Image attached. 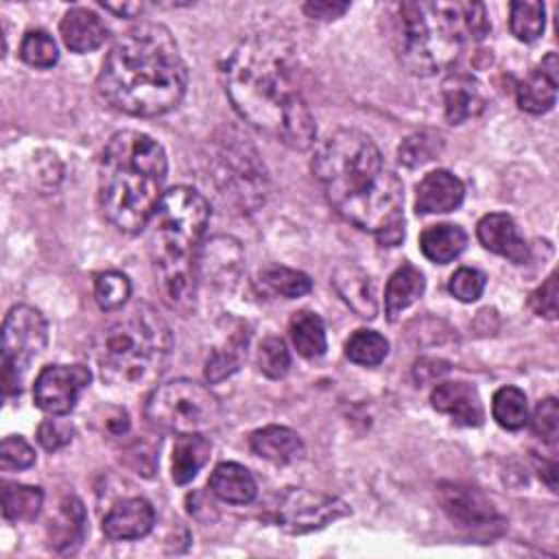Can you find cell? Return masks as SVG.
<instances>
[{
	"label": "cell",
	"instance_id": "cell-10",
	"mask_svg": "<svg viewBox=\"0 0 559 559\" xmlns=\"http://www.w3.org/2000/svg\"><path fill=\"white\" fill-rule=\"evenodd\" d=\"M48 323L44 314L26 304L13 306L2 323V389L20 395L31 362L46 349Z\"/></svg>",
	"mask_w": 559,
	"mask_h": 559
},
{
	"label": "cell",
	"instance_id": "cell-40",
	"mask_svg": "<svg viewBox=\"0 0 559 559\" xmlns=\"http://www.w3.org/2000/svg\"><path fill=\"white\" fill-rule=\"evenodd\" d=\"M487 277L483 271L472 269V266H461L452 273L450 282H448V290L463 304H472L476 301L483 290H485Z\"/></svg>",
	"mask_w": 559,
	"mask_h": 559
},
{
	"label": "cell",
	"instance_id": "cell-15",
	"mask_svg": "<svg viewBox=\"0 0 559 559\" xmlns=\"http://www.w3.org/2000/svg\"><path fill=\"white\" fill-rule=\"evenodd\" d=\"M476 236L487 251L502 255L513 264H524L531 258L528 245L509 214H502V212L485 214L476 225Z\"/></svg>",
	"mask_w": 559,
	"mask_h": 559
},
{
	"label": "cell",
	"instance_id": "cell-1",
	"mask_svg": "<svg viewBox=\"0 0 559 559\" xmlns=\"http://www.w3.org/2000/svg\"><path fill=\"white\" fill-rule=\"evenodd\" d=\"M297 76L295 48L273 35L242 39L221 66L225 94L242 120L293 151H308L317 127Z\"/></svg>",
	"mask_w": 559,
	"mask_h": 559
},
{
	"label": "cell",
	"instance_id": "cell-41",
	"mask_svg": "<svg viewBox=\"0 0 559 559\" xmlns=\"http://www.w3.org/2000/svg\"><path fill=\"white\" fill-rule=\"evenodd\" d=\"M35 463V450L20 435H9L0 443V467L4 472L26 469Z\"/></svg>",
	"mask_w": 559,
	"mask_h": 559
},
{
	"label": "cell",
	"instance_id": "cell-29",
	"mask_svg": "<svg viewBox=\"0 0 559 559\" xmlns=\"http://www.w3.org/2000/svg\"><path fill=\"white\" fill-rule=\"evenodd\" d=\"M288 334L295 345V349L304 358H319L328 349V338H325V325L321 317L312 310H299L290 317L288 323Z\"/></svg>",
	"mask_w": 559,
	"mask_h": 559
},
{
	"label": "cell",
	"instance_id": "cell-34",
	"mask_svg": "<svg viewBox=\"0 0 559 559\" xmlns=\"http://www.w3.org/2000/svg\"><path fill=\"white\" fill-rule=\"evenodd\" d=\"M389 354V341L376 330H356L345 343V356L362 367L380 365Z\"/></svg>",
	"mask_w": 559,
	"mask_h": 559
},
{
	"label": "cell",
	"instance_id": "cell-6",
	"mask_svg": "<svg viewBox=\"0 0 559 559\" xmlns=\"http://www.w3.org/2000/svg\"><path fill=\"white\" fill-rule=\"evenodd\" d=\"M210 221L207 199L175 186L164 192L151 218V260L164 304L188 312L197 293V258Z\"/></svg>",
	"mask_w": 559,
	"mask_h": 559
},
{
	"label": "cell",
	"instance_id": "cell-36",
	"mask_svg": "<svg viewBox=\"0 0 559 559\" xmlns=\"http://www.w3.org/2000/svg\"><path fill=\"white\" fill-rule=\"evenodd\" d=\"M20 57L31 68L48 70L59 61V50L55 39L46 31H28L20 44Z\"/></svg>",
	"mask_w": 559,
	"mask_h": 559
},
{
	"label": "cell",
	"instance_id": "cell-28",
	"mask_svg": "<svg viewBox=\"0 0 559 559\" xmlns=\"http://www.w3.org/2000/svg\"><path fill=\"white\" fill-rule=\"evenodd\" d=\"M212 443L203 435H177L175 448H173V463L170 474L177 485L190 483L199 469L210 461Z\"/></svg>",
	"mask_w": 559,
	"mask_h": 559
},
{
	"label": "cell",
	"instance_id": "cell-22",
	"mask_svg": "<svg viewBox=\"0 0 559 559\" xmlns=\"http://www.w3.org/2000/svg\"><path fill=\"white\" fill-rule=\"evenodd\" d=\"M557 100V59L550 52L537 70L518 85V105L528 114H546Z\"/></svg>",
	"mask_w": 559,
	"mask_h": 559
},
{
	"label": "cell",
	"instance_id": "cell-13",
	"mask_svg": "<svg viewBox=\"0 0 559 559\" xmlns=\"http://www.w3.org/2000/svg\"><path fill=\"white\" fill-rule=\"evenodd\" d=\"M90 380L92 373L83 365H48L35 378V404L48 415H68Z\"/></svg>",
	"mask_w": 559,
	"mask_h": 559
},
{
	"label": "cell",
	"instance_id": "cell-46",
	"mask_svg": "<svg viewBox=\"0 0 559 559\" xmlns=\"http://www.w3.org/2000/svg\"><path fill=\"white\" fill-rule=\"evenodd\" d=\"M437 365H441V360H428V358H424V360H419L417 365H415V378L419 380V382H426V380H437L439 376H443L450 367H441V369H435Z\"/></svg>",
	"mask_w": 559,
	"mask_h": 559
},
{
	"label": "cell",
	"instance_id": "cell-23",
	"mask_svg": "<svg viewBox=\"0 0 559 559\" xmlns=\"http://www.w3.org/2000/svg\"><path fill=\"white\" fill-rule=\"evenodd\" d=\"M443 111L450 124H461L474 116H478L485 107V98L480 94L478 83L463 72L450 74L443 85Z\"/></svg>",
	"mask_w": 559,
	"mask_h": 559
},
{
	"label": "cell",
	"instance_id": "cell-16",
	"mask_svg": "<svg viewBox=\"0 0 559 559\" xmlns=\"http://www.w3.org/2000/svg\"><path fill=\"white\" fill-rule=\"evenodd\" d=\"M465 199L463 181L450 170L437 168L424 175L415 188V212L417 214H445L456 210Z\"/></svg>",
	"mask_w": 559,
	"mask_h": 559
},
{
	"label": "cell",
	"instance_id": "cell-44",
	"mask_svg": "<svg viewBox=\"0 0 559 559\" xmlns=\"http://www.w3.org/2000/svg\"><path fill=\"white\" fill-rule=\"evenodd\" d=\"M528 306L539 317H546V319L557 317V273H550L546 282L531 293Z\"/></svg>",
	"mask_w": 559,
	"mask_h": 559
},
{
	"label": "cell",
	"instance_id": "cell-27",
	"mask_svg": "<svg viewBox=\"0 0 559 559\" xmlns=\"http://www.w3.org/2000/svg\"><path fill=\"white\" fill-rule=\"evenodd\" d=\"M467 247V234L461 225L439 223L430 225L419 236L421 253L435 264H448L459 258Z\"/></svg>",
	"mask_w": 559,
	"mask_h": 559
},
{
	"label": "cell",
	"instance_id": "cell-31",
	"mask_svg": "<svg viewBox=\"0 0 559 559\" xmlns=\"http://www.w3.org/2000/svg\"><path fill=\"white\" fill-rule=\"evenodd\" d=\"M44 504V491L33 485L2 483V515L9 522H33Z\"/></svg>",
	"mask_w": 559,
	"mask_h": 559
},
{
	"label": "cell",
	"instance_id": "cell-18",
	"mask_svg": "<svg viewBox=\"0 0 559 559\" xmlns=\"http://www.w3.org/2000/svg\"><path fill=\"white\" fill-rule=\"evenodd\" d=\"M432 406L461 426H480L485 408L478 391L467 382H439L430 393Z\"/></svg>",
	"mask_w": 559,
	"mask_h": 559
},
{
	"label": "cell",
	"instance_id": "cell-42",
	"mask_svg": "<svg viewBox=\"0 0 559 559\" xmlns=\"http://www.w3.org/2000/svg\"><path fill=\"white\" fill-rule=\"evenodd\" d=\"M531 426H533V432L542 441L555 445L557 435H559V406H557L555 397H546L535 406V413L531 417Z\"/></svg>",
	"mask_w": 559,
	"mask_h": 559
},
{
	"label": "cell",
	"instance_id": "cell-35",
	"mask_svg": "<svg viewBox=\"0 0 559 559\" xmlns=\"http://www.w3.org/2000/svg\"><path fill=\"white\" fill-rule=\"evenodd\" d=\"M131 297V282L120 271H103L94 277V299L105 312L120 310Z\"/></svg>",
	"mask_w": 559,
	"mask_h": 559
},
{
	"label": "cell",
	"instance_id": "cell-19",
	"mask_svg": "<svg viewBox=\"0 0 559 559\" xmlns=\"http://www.w3.org/2000/svg\"><path fill=\"white\" fill-rule=\"evenodd\" d=\"M332 286L336 295L362 319H376L378 299L373 280L354 262L336 264L332 273Z\"/></svg>",
	"mask_w": 559,
	"mask_h": 559
},
{
	"label": "cell",
	"instance_id": "cell-17",
	"mask_svg": "<svg viewBox=\"0 0 559 559\" xmlns=\"http://www.w3.org/2000/svg\"><path fill=\"white\" fill-rule=\"evenodd\" d=\"M155 524L153 504L140 496L116 502L103 518V533L109 539L127 542L144 537Z\"/></svg>",
	"mask_w": 559,
	"mask_h": 559
},
{
	"label": "cell",
	"instance_id": "cell-20",
	"mask_svg": "<svg viewBox=\"0 0 559 559\" xmlns=\"http://www.w3.org/2000/svg\"><path fill=\"white\" fill-rule=\"evenodd\" d=\"M249 448L273 465H293L304 459L306 448L299 435L286 426H264L251 432Z\"/></svg>",
	"mask_w": 559,
	"mask_h": 559
},
{
	"label": "cell",
	"instance_id": "cell-26",
	"mask_svg": "<svg viewBox=\"0 0 559 559\" xmlns=\"http://www.w3.org/2000/svg\"><path fill=\"white\" fill-rule=\"evenodd\" d=\"M85 524H87V515L81 500L76 496H66L59 502L57 513L50 518V524H48L50 544L57 550H72L74 546L81 544L85 535Z\"/></svg>",
	"mask_w": 559,
	"mask_h": 559
},
{
	"label": "cell",
	"instance_id": "cell-24",
	"mask_svg": "<svg viewBox=\"0 0 559 559\" xmlns=\"http://www.w3.org/2000/svg\"><path fill=\"white\" fill-rule=\"evenodd\" d=\"M207 487L218 500L229 504H249L258 493V485L251 472L231 461L218 463L214 467Z\"/></svg>",
	"mask_w": 559,
	"mask_h": 559
},
{
	"label": "cell",
	"instance_id": "cell-32",
	"mask_svg": "<svg viewBox=\"0 0 559 559\" xmlns=\"http://www.w3.org/2000/svg\"><path fill=\"white\" fill-rule=\"evenodd\" d=\"M546 26V7L535 0H518L509 7V28L520 41H535Z\"/></svg>",
	"mask_w": 559,
	"mask_h": 559
},
{
	"label": "cell",
	"instance_id": "cell-25",
	"mask_svg": "<svg viewBox=\"0 0 559 559\" xmlns=\"http://www.w3.org/2000/svg\"><path fill=\"white\" fill-rule=\"evenodd\" d=\"M424 273L415 264L404 262L397 266L384 288V312L389 321H397V317L424 295Z\"/></svg>",
	"mask_w": 559,
	"mask_h": 559
},
{
	"label": "cell",
	"instance_id": "cell-47",
	"mask_svg": "<svg viewBox=\"0 0 559 559\" xmlns=\"http://www.w3.org/2000/svg\"><path fill=\"white\" fill-rule=\"evenodd\" d=\"M103 7L107 11H114L116 15H122V17H135L138 13H142L146 7L142 2H122V4H111V2H103Z\"/></svg>",
	"mask_w": 559,
	"mask_h": 559
},
{
	"label": "cell",
	"instance_id": "cell-11",
	"mask_svg": "<svg viewBox=\"0 0 559 559\" xmlns=\"http://www.w3.org/2000/svg\"><path fill=\"white\" fill-rule=\"evenodd\" d=\"M352 509L336 496L290 487L275 507V524L288 535H306L319 531L345 515Z\"/></svg>",
	"mask_w": 559,
	"mask_h": 559
},
{
	"label": "cell",
	"instance_id": "cell-48",
	"mask_svg": "<svg viewBox=\"0 0 559 559\" xmlns=\"http://www.w3.org/2000/svg\"><path fill=\"white\" fill-rule=\"evenodd\" d=\"M537 467H539V476H544L546 485L552 491H557V463L555 461H542Z\"/></svg>",
	"mask_w": 559,
	"mask_h": 559
},
{
	"label": "cell",
	"instance_id": "cell-14",
	"mask_svg": "<svg viewBox=\"0 0 559 559\" xmlns=\"http://www.w3.org/2000/svg\"><path fill=\"white\" fill-rule=\"evenodd\" d=\"M245 269V253L236 238L212 236L201 242L197 258V282L221 290H231Z\"/></svg>",
	"mask_w": 559,
	"mask_h": 559
},
{
	"label": "cell",
	"instance_id": "cell-45",
	"mask_svg": "<svg viewBox=\"0 0 559 559\" xmlns=\"http://www.w3.org/2000/svg\"><path fill=\"white\" fill-rule=\"evenodd\" d=\"M349 9V2L338 0H310L304 4V13L312 20H336Z\"/></svg>",
	"mask_w": 559,
	"mask_h": 559
},
{
	"label": "cell",
	"instance_id": "cell-3",
	"mask_svg": "<svg viewBox=\"0 0 559 559\" xmlns=\"http://www.w3.org/2000/svg\"><path fill=\"white\" fill-rule=\"evenodd\" d=\"M188 87V68L175 35L159 22L127 28L109 48L96 90L100 98L135 118L173 111Z\"/></svg>",
	"mask_w": 559,
	"mask_h": 559
},
{
	"label": "cell",
	"instance_id": "cell-30",
	"mask_svg": "<svg viewBox=\"0 0 559 559\" xmlns=\"http://www.w3.org/2000/svg\"><path fill=\"white\" fill-rule=\"evenodd\" d=\"M258 286L266 295L297 299V297H304L310 293L312 280L297 269H288L282 264H269L258 273Z\"/></svg>",
	"mask_w": 559,
	"mask_h": 559
},
{
	"label": "cell",
	"instance_id": "cell-12",
	"mask_svg": "<svg viewBox=\"0 0 559 559\" xmlns=\"http://www.w3.org/2000/svg\"><path fill=\"white\" fill-rule=\"evenodd\" d=\"M439 502L443 513L472 537L491 539L504 531L507 520L491 500L476 487L463 483H441Z\"/></svg>",
	"mask_w": 559,
	"mask_h": 559
},
{
	"label": "cell",
	"instance_id": "cell-38",
	"mask_svg": "<svg viewBox=\"0 0 559 559\" xmlns=\"http://www.w3.org/2000/svg\"><path fill=\"white\" fill-rule=\"evenodd\" d=\"M288 367H290V354L286 349V343L280 336L262 338L258 347V369L266 378L280 380L286 376Z\"/></svg>",
	"mask_w": 559,
	"mask_h": 559
},
{
	"label": "cell",
	"instance_id": "cell-33",
	"mask_svg": "<svg viewBox=\"0 0 559 559\" xmlns=\"http://www.w3.org/2000/svg\"><path fill=\"white\" fill-rule=\"evenodd\" d=\"M493 419L507 430H520L528 421V400L518 386H502L491 400Z\"/></svg>",
	"mask_w": 559,
	"mask_h": 559
},
{
	"label": "cell",
	"instance_id": "cell-4",
	"mask_svg": "<svg viewBox=\"0 0 559 559\" xmlns=\"http://www.w3.org/2000/svg\"><path fill=\"white\" fill-rule=\"evenodd\" d=\"M166 173V151L157 140L133 129L114 133L98 166L103 216L120 231H142L164 197Z\"/></svg>",
	"mask_w": 559,
	"mask_h": 559
},
{
	"label": "cell",
	"instance_id": "cell-37",
	"mask_svg": "<svg viewBox=\"0 0 559 559\" xmlns=\"http://www.w3.org/2000/svg\"><path fill=\"white\" fill-rule=\"evenodd\" d=\"M245 345H247V336L231 338V343H227L225 347H216L205 360V378L210 382H221V380L229 378L231 373H236L240 367V360H242Z\"/></svg>",
	"mask_w": 559,
	"mask_h": 559
},
{
	"label": "cell",
	"instance_id": "cell-39",
	"mask_svg": "<svg viewBox=\"0 0 559 559\" xmlns=\"http://www.w3.org/2000/svg\"><path fill=\"white\" fill-rule=\"evenodd\" d=\"M439 153V138L430 135V133H415V135H408L400 148H397V157H400V164L408 166V168H415V166H421L424 162L432 159V155Z\"/></svg>",
	"mask_w": 559,
	"mask_h": 559
},
{
	"label": "cell",
	"instance_id": "cell-8",
	"mask_svg": "<svg viewBox=\"0 0 559 559\" xmlns=\"http://www.w3.org/2000/svg\"><path fill=\"white\" fill-rule=\"evenodd\" d=\"M207 181L236 212H255L269 194V173L258 148L238 129H221L207 144Z\"/></svg>",
	"mask_w": 559,
	"mask_h": 559
},
{
	"label": "cell",
	"instance_id": "cell-9",
	"mask_svg": "<svg viewBox=\"0 0 559 559\" xmlns=\"http://www.w3.org/2000/svg\"><path fill=\"white\" fill-rule=\"evenodd\" d=\"M146 419L175 435H203L221 417L218 397L190 378H175L155 386L144 402Z\"/></svg>",
	"mask_w": 559,
	"mask_h": 559
},
{
	"label": "cell",
	"instance_id": "cell-21",
	"mask_svg": "<svg viewBox=\"0 0 559 559\" xmlns=\"http://www.w3.org/2000/svg\"><path fill=\"white\" fill-rule=\"evenodd\" d=\"M59 33L63 44L79 55L100 48L107 39V26L87 7L68 9L59 22Z\"/></svg>",
	"mask_w": 559,
	"mask_h": 559
},
{
	"label": "cell",
	"instance_id": "cell-2",
	"mask_svg": "<svg viewBox=\"0 0 559 559\" xmlns=\"http://www.w3.org/2000/svg\"><path fill=\"white\" fill-rule=\"evenodd\" d=\"M312 173L334 212L382 247L404 240V188L360 129H338L314 151Z\"/></svg>",
	"mask_w": 559,
	"mask_h": 559
},
{
	"label": "cell",
	"instance_id": "cell-43",
	"mask_svg": "<svg viewBox=\"0 0 559 559\" xmlns=\"http://www.w3.org/2000/svg\"><path fill=\"white\" fill-rule=\"evenodd\" d=\"M59 417L61 415H52L50 419H44L37 428V441L50 452L66 448L74 437V426Z\"/></svg>",
	"mask_w": 559,
	"mask_h": 559
},
{
	"label": "cell",
	"instance_id": "cell-5",
	"mask_svg": "<svg viewBox=\"0 0 559 559\" xmlns=\"http://www.w3.org/2000/svg\"><path fill=\"white\" fill-rule=\"evenodd\" d=\"M391 37L402 66L417 76H430L459 57L465 44L483 41L489 15L480 2H415L393 7Z\"/></svg>",
	"mask_w": 559,
	"mask_h": 559
},
{
	"label": "cell",
	"instance_id": "cell-7",
	"mask_svg": "<svg viewBox=\"0 0 559 559\" xmlns=\"http://www.w3.org/2000/svg\"><path fill=\"white\" fill-rule=\"evenodd\" d=\"M173 332L157 310L144 301L111 317L94 338L100 378L114 386L155 382L170 358Z\"/></svg>",
	"mask_w": 559,
	"mask_h": 559
}]
</instances>
